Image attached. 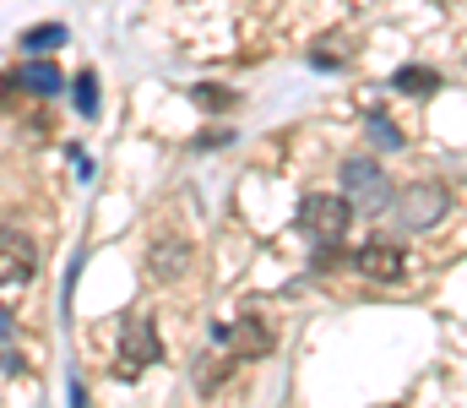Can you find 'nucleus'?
Listing matches in <instances>:
<instances>
[{
  "instance_id": "nucleus-1",
  "label": "nucleus",
  "mask_w": 467,
  "mask_h": 408,
  "mask_svg": "<svg viewBox=\"0 0 467 408\" xmlns=\"http://www.w3.org/2000/svg\"><path fill=\"white\" fill-rule=\"evenodd\" d=\"M348 218H353L348 196L310 191V196L299 202V229H305L310 240H321V246H337V240H343V229H348Z\"/></svg>"
},
{
  "instance_id": "nucleus-2",
  "label": "nucleus",
  "mask_w": 467,
  "mask_h": 408,
  "mask_svg": "<svg viewBox=\"0 0 467 408\" xmlns=\"http://www.w3.org/2000/svg\"><path fill=\"white\" fill-rule=\"evenodd\" d=\"M163 360V343H158V327L147 316H125L119 327V376H141L147 365Z\"/></svg>"
},
{
  "instance_id": "nucleus-3",
  "label": "nucleus",
  "mask_w": 467,
  "mask_h": 408,
  "mask_svg": "<svg viewBox=\"0 0 467 408\" xmlns=\"http://www.w3.org/2000/svg\"><path fill=\"white\" fill-rule=\"evenodd\" d=\"M446 207H451V191L435 185V180H424V185H408V191H402L397 218H402V229H435Z\"/></svg>"
},
{
  "instance_id": "nucleus-4",
  "label": "nucleus",
  "mask_w": 467,
  "mask_h": 408,
  "mask_svg": "<svg viewBox=\"0 0 467 408\" xmlns=\"http://www.w3.org/2000/svg\"><path fill=\"white\" fill-rule=\"evenodd\" d=\"M218 338L234 349V360H266L277 349V327L266 316H239L234 327H218Z\"/></svg>"
},
{
  "instance_id": "nucleus-5",
  "label": "nucleus",
  "mask_w": 467,
  "mask_h": 408,
  "mask_svg": "<svg viewBox=\"0 0 467 408\" xmlns=\"http://www.w3.org/2000/svg\"><path fill=\"white\" fill-rule=\"evenodd\" d=\"M33 272H38L33 240H22L16 229H0V288H27Z\"/></svg>"
},
{
  "instance_id": "nucleus-6",
  "label": "nucleus",
  "mask_w": 467,
  "mask_h": 408,
  "mask_svg": "<svg viewBox=\"0 0 467 408\" xmlns=\"http://www.w3.org/2000/svg\"><path fill=\"white\" fill-rule=\"evenodd\" d=\"M343 185H348V196L364 207V213H380L386 207V174H380V163H369V158H348L343 163Z\"/></svg>"
},
{
  "instance_id": "nucleus-7",
  "label": "nucleus",
  "mask_w": 467,
  "mask_h": 408,
  "mask_svg": "<svg viewBox=\"0 0 467 408\" xmlns=\"http://www.w3.org/2000/svg\"><path fill=\"white\" fill-rule=\"evenodd\" d=\"M353 267L364 272V277H375V283H402V277H408V256H402V246L375 240V246L353 251Z\"/></svg>"
},
{
  "instance_id": "nucleus-8",
  "label": "nucleus",
  "mask_w": 467,
  "mask_h": 408,
  "mask_svg": "<svg viewBox=\"0 0 467 408\" xmlns=\"http://www.w3.org/2000/svg\"><path fill=\"white\" fill-rule=\"evenodd\" d=\"M391 88L397 93H441V71H430V66H402V71H391Z\"/></svg>"
},
{
  "instance_id": "nucleus-9",
  "label": "nucleus",
  "mask_w": 467,
  "mask_h": 408,
  "mask_svg": "<svg viewBox=\"0 0 467 408\" xmlns=\"http://www.w3.org/2000/svg\"><path fill=\"white\" fill-rule=\"evenodd\" d=\"M185 262H191V251H185V246H169V240H163V246H152V272H158L163 283H174V277L185 272Z\"/></svg>"
},
{
  "instance_id": "nucleus-10",
  "label": "nucleus",
  "mask_w": 467,
  "mask_h": 408,
  "mask_svg": "<svg viewBox=\"0 0 467 408\" xmlns=\"http://www.w3.org/2000/svg\"><path fill=\"white\" fill-rule=\"evenodd\" d=\"M16 82H22L27 93H60V71H55V66H44V60L22 66V71H16Z\"/></svg>"
},
{
  "instance_id": "nucleus-11",
  "label": "nucleus",
  "mask_w": 467,
  "mask_h": 408,
  "mask_svg": "<svg viewBox=\"0 0 467 408\" xmlns=\"http://www.w3.org/2000/svg\"><path fill=\"white\" fill-rule=\"evenodd\" d=\"M66 38H71V33H66L60 22H44V27H27V33H22V49L38 55V49H60Z\"/></svg>"
},
{
  "instance_id": "nucleus-12",
  "label": "nucleus",
  "mask_w": 467,
  "mask_h": 408,
  "mask_svg": "<svg viewBox=\"0 0 467 408\" xmlns=\"http://www.w3.org/2000/svg\"><path fill=\"white\" fill-rule=\"evenodd\" d=\"M191 99L207 110V115H223V110H234V93L229 88H213V82H202V88H191Z\"/></svg>"
},
{
  "instance_id": "nucleus-13",
  "label": "nucleus",
  "mask_w": 467,
  "mask_h": 408,
  "mask_svg": "<svg viewBox=\"0 0 467 408\" xmlns=\"http://www.w3.org/2000/svg\"><path fill=\"white\" fill-rule=\"evenodd\" d=\"M71 93H77V110H82V115H99V77H93V71H82V77L71 82Z\"/></svg>"
},
{
  "instance_id": "nucleus-14",
  "label": "nucleus",
  "mask_w": 467,
  "mask_h": 408,
  "mask_svg": "<svg viewBox=\"0 0 467 408\" xmlns=\"http://www.w3.org/2000/svg\"><path fill=\"white\" fill-rule=\"evenodd\" d=\"M364 126L375 131V141H380V147H402V131H397V126H391L380 110H369V115H364Z\"/></svg>"
},
{
  "instance_id": "nucleus-15",
  "label": "nucleus",
  "mask_w": 467,
  "mask_h": 408,
  "mask_svg": "<svg viewBox=\"0 0 467 408\" xmlns=\"http://www.w3.org/2000/svg\"><path fill=\"white\" fill-rule=\"evenodd\" d=\"M310 60H316V66H327V71H337L348 55H337V44H316V55H310Z\"/></svg>"
},
{
  "instance_id": "nucleus-16",
  "label": "nucleus",
  "mask_w": 467,
  "mask_h": 408,
  "mask_svg": "<svg viewBox=\"0 0 467 408\" xmlns=\"http://www.w3.org/2000/svg\"><path fill=\"white\" fill-rule=\"evenodd\" d=\"M223 141H229V131H202L196 136V147H223Z\"/></svg>"
},
{
  "instance_id": "nucleus-17",
  "label": "nucleus",
  "mask_w": 467,
  "mask_h": 408,
  "mask_svg": "<svg viewBox=\"0 0 467 408\" xmlns=\"http://www.w3.org/2000/svg\"><path fill=\"white\" fill-rule=\"evenodd\" d=\"M0 338H11V310L0 305Z\"/></svg>"
}]
</instances>
